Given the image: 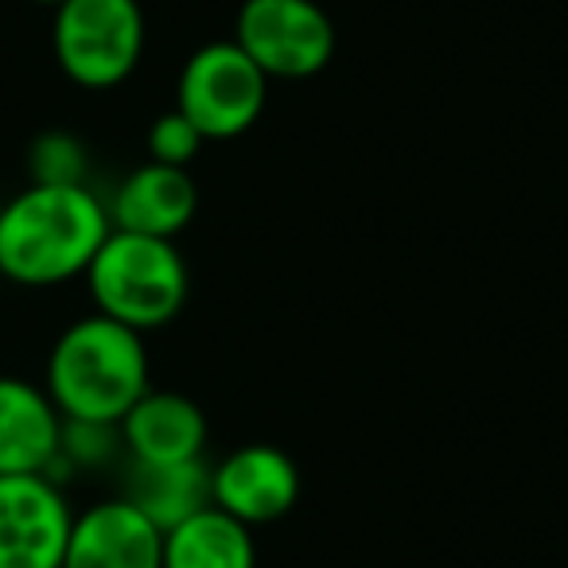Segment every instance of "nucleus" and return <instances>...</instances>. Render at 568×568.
<instances>
[{"label": "nucleus", "instance_id": "nucleus-12", "mask_svg": "<svg viewBox=\"0 0 568 568\" xmlns=\"http://www.w3.org/2000/svg\"><path fill=\"white\" fill-rule=\"evenodd\" d=\"M133 464H191L203 459L206 417L191 397L149 389L118 425Z\"/></svg>", "mask_w": 568, "mask_h": 568}, {"label": "nucleus", "instance_id": "nucleus-13", "mask_svg": "<svg viewBox=\"0 0 568 568\" xmlns=\"http://www.w3.org/2000/svg\"><path fill=\"white\" fill-rule=\"evenodd\" d=\"M164 568H257V541L226 510L203 506L164 529Z\"/></svg>", "mask_w": 568, "mask_h": 568}, {"label": "nucleus", "instance_id": "nucleus-14", "mask_svg": "<svg viewBox=\"0 0 568 568\" xmlns=\"http://www.w3.org/2000/svg\"><path fill=\"white\" fill-rule=\"evenodd\" d=\"M125 498L141 514H149L160 529H172L183 518L203 510V506H211V471L203 467V459L160 467L133 464Z\"/></svg>", "mask_w": 568, "mask_h": 568}, {"label": "nucleus", "instance_id": "nucleus-7", "mask_svg": "<svg viewBox=\"0 0 568 568\" xmlns=\"http://www.w3.org/2000/svg\"><path fill=\"white\" fill-rule=\"evenodd\" d=\"M71 521L51 475H0V568H63Z\"/></svg>", "mask_w": 568, "mask_h": 568}, {"label": "nucleus", "instance_id": "nucleus-15", "mask_svg": "<svg viewBox=\"0 0 568 568\" xmlns=\"http://www.w3.org/2000/svg\"><path fill=\"white\" fill-rule=\"evenodd\" d=\"M87 149L79 136L51 129L40 133L28 149V172L32 183H87Z\"/></svg>", "mask_w": 568, "mask_h": 568}, {"label": "nucleus", "instance_id": "nucleus-6", "mask_svg": "<svg viewBox=\"0 0 568 568\" xmlns=\"http://www.w3.org/2000/svg\"><path fill=\"white\" fill-rule=\"evenodd\" d=\"M234 43L265 79L304 82L327 71L335 55V24L316 0H245Z\"/></svg>", "mask_w": 568, "mask_h": 568}, {"label": "nucleus", "instance_id": "nucleus-4", "mask_svg": "<svg viewBox=\"0 0 568 568\" xmlns=\"http://www.w3.org/2000/svg\"><path fill=\"white\" fill-rule=\"evenodd\" d=\"M55 63L74 87L113 90L141 67L144 12L136 0H63L51 24Z\"/></svg>", "mask_w": 568, "mask_h": 568}, {"label": "nucleus", "instance_id": "nucleus-5", "mask_svg": "<svg viewBox=\"0 0 568 568\" xmlns=\"http://www.w3.org/2000/svg\"><path fill=\"white\" fill-rule=\"evenodd\" d=\"M268 79L234 40L203 43L183 63L175 110L199 129L203 141H234L265 113Z\"/></svg>", "mask_w": 568, "mask_h": 568}, {"label": "nucleus", "instance_id": "nucleus-3", "mask_svg": "<svg viewBox=\"0 0 568 568\" xmlns=\"http://www.w3.org/2000/svg\"><path fill=\"white\" fill-rule=\"evenodd\" d=\"M82 276L94 308L141 335L172 324L187 304V265L172 237L110 230Z\"/></svg>", "mask_w": 568, "mask_h": 568}, {"label": "nucleus", "instance_id": "nucleus-1", "mask_svg": "<svg viewBox=\"0 0 568 568\" xmlns=\"http://www.w3.org/2000/svg\"><path fill=\"white\" fill-rule=\"evenodd\" d=\"M113 230L87 183H28L0 206V276L24 288H55L87 273Z\"/></svg>", "mask_w": 568, "mask_h": 568}, {"label": "nucleus", "instance_id": "nucleus-10", "mask_svg": "<svg viewBox=\"0 0 568 568\" xmlns=\"http://www.w3.org/2000/svg\"><path fill=\"white\" fill-rule=\"evenodd\" d=\"M63 452V413L48 389L0 374V475H51Z\"/></svg>", "mask_w": 568, "mask_h": 568}, {"label": "nucleus", "instance_id": "nucleus-2", "mask_svg": "<svg viewBox=\"0 0 568 568\" xmlns=\"http://www.w3.org/2000/svg\"><path fill=\"white\" fill-rule=\"evenodd\" d=\"M43 389L63 420L121 425V417L152 389L141 332L102 312L74 320L51 347Z\"/></svg>", "mask_w": 568, "mask_h": 568}, {"label": "nucleus", "instance_id": "nucleus-11", "mask_svg": "<svg viewBox=\"0 0 568 568\" xmlns=\"http://www.w3.org/2000/svg\"><path fill=\"white\" fill-rule=\"evenodd\" d=\"M105 211H110L113 230L172 237L175 242V234L187 230L199 211V183L191 180L187 168L149 160L121 180Z\"/></svg>", "mask_w": 568, "mask_h": 568}, {"label": "nucleus", "instance_id": "nucleus-9", "mask_svg": "<svg viewBox=\"0 0 568 568\" xmlns=\"http://www.w3.org/2000/svg\"><path fill=\"white\" fill-rule=\"evenodd\" d=\"M63 568H164V529L125 495L74 514Z\"/></svg>", "mask_w": 568, "mask_h": 568}, {"label": "nucleus", "instance_id": "nucleus-16", "mask_svg": "<svg viewBox=\"0 0 568 568\" xmlns=\"http://www.w3.org/2000/svg\"><path fill=\"white\" fill-rule=\"evenodd\" d=\"M203 144L206 141L199 136V129L191 125L180 110L160 113V118L152 121V129H149V160H156V164L191 168V160L199 156V149H203Z\"/></svg>", "mask_w": 568, "mask_h": 568}, {"label": "nucleus", "instance_id": "nucleus-17", "mask_svg": "<svg viewBox=\"0 0 568 568\" xmlns=\"http://www.w3.org/2000/svg\"><path fill=\"white\" fill-rule=\"evenodd\" d=\"M32 4H51V9H59V4H63V0H32Z\"/></svg>", "mask_w": 568, "mask_h": 568}, {"label": "nucleus", "instance_id": "nucleus-8", "mask_svg": "<svg viewBox=\"0 0 568 568\" xmlns=\"http://www.w3.org/2000/svg\"><path fill=\"white\" fill-rule=\"evenodd\" d=\"M296 498H301L296 459L276 444H242L211 471V506L250 529L284 518Z\"/></svg>", "mask_w": 568, "mask_h": 568}]
</instances>
